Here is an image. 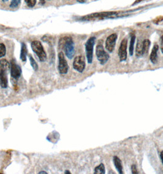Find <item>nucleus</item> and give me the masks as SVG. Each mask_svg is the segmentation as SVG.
<instances>
[{
  "label": "nucleus",
  "mask_w": 163,
  "mask_h": 174,
  "mask_svg": "<svg viewBox=\"0 0 163 174\" xmlns=\"http://www.w3.org/2000/svg\"><path fill=\"white\" fill-rule=\"evenodd\" d=\"M135 55L138 57H140L141 56H143L142 53V42L141 41H138L136 50H135Z\"/></svg>",
  "instance_id": "nucleus-16"
},
{
  "label": "nucleus",
  "mask_w": 163,
  "mask_h": 174,
  "mask_svg": "<svg viewBox=\"0 0 163 174\" xmlns=\"http://www.w3.org/2000/svg\"><path fill=\"white\" fill-rule=\"evenodd\" d=\"M40 3L41 4H44L45 3V1L44 0H40Z\"/></svg>",
  "instance_id": "nucleus-28"
},
{
  "label": "nucleus",
  "mask_w": 163,
  "mask_h": 174,
  "mask_svg": "<svg viewBox=\"0 0 163 174\" xmlns=\"http://www.w3.org/2000/svg\"><path fill=\"white\" fill-rule=\"evenodd\" d=\"M161 50L163 53V36L161 38Z\"/></svg>",
  "instance_id": "nucleus-24"
},
{
  "label": "nucleus",
  "mask_w": 163,
  "mask_h": 174,
  "mask_svg": "<svg viewBox=\"0 0 163 174\" xmlns=\"http://www.w3.org/2000/svg\"><path fill=\"white\" fill-rule=\"evenodd\" d=\"M135 36L134 34H132L131 37V41H130V45H129V54L130 55H132L134 53V42H135Z\"/></svg>",
  "instance_id": "nucleus-18"
},
{
  "label": "nucleus",
  "mask_w": 163,
  "mask_h": 174,
  "mask_svg": "<svg viewBox=\"0 0 163 174\" xmlns=\"http://www.w3.org/2000/svg\"><path fill=\"white\" fill-rule=\"evenodd\" d=\"M74 69L80 73H82L85 68V61L82 56H78L75 58L73 62Z\"/></svg>",
  "instance_id": "nucleus-7"
},
{
  "label": "nucleus",
  "mask_w": 163,
  "mask_h": 174,
  "mask_svg": "<svg viewBox=\"0 0 163 174\" xmlns=\"http://www.w3.org/2000/svg\"><path fill=\"white\" fill-rule=\"evenodd\" d=\"M58 70L60 74H66L68 72L69 66L64 58L63 52H60L58 54Z\"/></svg>",
  "instance_id": "nucleus-5"
},
{
  "label": "nucleus",
  "mask_w": 163,
  "mask_h": 174,
  "mask_svg": "<svg viewBox=\"0 0 163 174\" xmlns=\"http://www.w3.org/2000/svg\"><path fill=\"white\" fill-rule=\"evenodd\" d=\"M160 156H161V159L162 163V164H163V151L161 152V153L160 154Z\"/></svg>",
  "instance_id": "nucleus-26"
},
{
  "label": "nucleus",
  "mask_w": 163,
  "mask_h": 174,
  "mask_svg": "<svg viewBox=\"0 0 163 174\" xmlns=\"http://www.w3.org/2000/svg\"><path fill=\"white\" fill-rule=\"evenodd\" d=\"M96 55L98 61L101 64H105L107 61L109 59V56L105 51L103 47L102 41H100L98 42V44L96 48Z\"/></svg>",
  "instance_id": "nucleus-3"
},
{
  "label": "nucleus",
  "mask_w": 163,
  "mask_h": 174,
  "mask_svg": "<svg viewBox=\"0 0 163 174\" xmlns=\"http://www.w3.org/2000/svg\"><path fill=\"white\" fill-rule=\"evenodd\" d=\"M2 1H3V2H6V1H8V0H2Z\"/></svg>",
  "instance_id": "nucleus-30"
},
{
  "label": "nucleus",
  "mask_w": 163,
  "mask_h": 174,
  "mask_svg": "<svg viewBox=\"0 0 163 174\" xmlns=\"http://www.w3.org/2000/svg\"><path fill=\"white\" fill-rule=\"evenodd\" d=\"M10 69L11 78L13 79L16 80V81H17L21 76L22 70L20 69V67L18 64H17L16 61L13 59H12L10 62Z\"/></svg>",
  "instance_id": "nucleus-6"
},
{
  "label": "nucleus",
  "mask_w": 163,
  "mask_h": 174,
  "mask_svg": "<svg viewBox=\"0 0 163 174\" xmlns=\"http://www.w3.org/2000/svg\"><path fill=\"white\" fill-rule=\"evenodd\" d=\"M26 5L30 7H33L36 4V0H25Z\"/></svg>",
  "instance_id": "nucleus-22"
},
{
  "label": "nucleus",
  "mask_w": 163,
  "mask_h": 174,
  "mask_svg": "<svg viewBox=\"0 0 163 174\" xmlns=\"http://www.w3.org/2000/svg\"><path fill=\"white\" fill-rule=\"evenodd\" d=\"M21 3V0H11L10 7L12 8L17 7Z\"/></svg>",
  "instance_id": "nucleus-21"
},
{
  "label": "nucleus",
  "mask_w": 163,
  "mask_h": 174,
  "mask_svg": "<svg viewBox=\"0 0 163 174\" xmlns=\"http://www.w3.org/2000/svg\"><path fill=\"white\" fill-rule=\"evenodd\" d=\"M95 40H96V37H91L88 40L85 44L86 56H87L88 62L89 64H91L93 61V48L95 44Z\"/></svg>",
  "instance_id": "nucleus-4"
},
{
  "label": "nucleus",
  "mask_w": 163,
  "mask_h": 174,
  "mask_svg": "<svg viewBox=\"0 0 163 174\" xmlns=\"http://www.w3.org/2000/svg\"><path fill=\"white\" fill-rule=\"evenodd\" d=\"M68 1H69V0H68Z\"/></svg>",
  "instance_id": "nucleus-31"
},
{
  "label": "nucleus",
  "mask_w": 163,
  "mask_h": 174,
  "mask_svg": "<svg viewBox=\"0 0 163 174\" xmlns=\"http://www.w3.org/2000/svg\"><path fill=\"white\" fill-rule=\"evenodd\" d=\"M6 71L0 70V86L3 88H6L8 86V79Z\"/></svg>",
  "instance_id": "nucleus-10"
},
{
  "label": "nucleus",
  "mask_w": 163,
  "mask_h": 174,
  "mask_svg": "<svg viewBox=\"0 0 163 174\" xmlns=\"http://www.w3.org/2000/svg\"><path fill=\"white\" fill-rule=\"evenodd\" d=\"M39 174H42V173H43H43H44V174H47V173L46 172H45V171H41V172H39Z\"/></svg>",
  "instance_id": "nucleus-27"
},
{
  "label": "nucleus",
  "mask_w": 163,
  "mask_h": 174,
  "mask_svg": "<svg viewBox=\"0 0 163 174\" xmlns=\"http://www.w3.org/2000/svg\"><path fill=\"white\" fill-rule=\"evenodd\" d=\"M131 170H132V173H134V174H136V173H138V170H137L136 166H135V165H132V167H131Z\"/></svg>",
  "instance_id": "nucleus-23"
},
{
  "label": "nucleus",
  "mask_w": 163,
  "mask_h": 174,
  "mask_svg": "<svg viewBox=\"0 0 163 174\" xmlns=\"http://www.w3.org/2000/svg\"><path fill=\"white\" fill-rule=\"evenodd\" d=\"M117 37L118 36L117 34H112L107 38L105 41V48L108 52L112 53L114 51L116 44Z\"/></svg>",
  "instance_id": "nucleus-9"
},
{
  "label": "nucleus",
  "mask_w": 163,
  "mask_h": 174,
  "mask_svg": "<svg viewBox=\"0 0 163 174\" xmlns=\"http://www.w3.org/2000/svg\"><path fill=\"white\" fill-rule=\"evenodd\" d=\"M114 164L115 166V168L118 170V173L120 174H123V166H122L121 161L120 159L116 156H115L114 157Z\"/></svg>",
  "instance_id": "nucleus-12"
},
{
  "label": "nucleus",
  "mask_w": 163,
  "mask_h": 174,
  "mask_svg": "<svg viewBox=\"0 0 163 174\" xmlns=\"http://www.w3.org/2000/svg\"><path fill=\"white\" fill-rule=\"evenodd\" d=\"M29 59H30V64H31V67H33V70L36 71L38 69V65L37 64V62H36V61L33 59V58L32 57L31 55H29Z\"/></svg>",
  "instance_id": "nucleus-19"
},
{
  "label": "nucleus",
  "mask_w": 163,
  "mask_h": 174,
  "mask_svg": "<svg viewBox=\"0 0 163 174\" xmlns=\"http://www.w3.org/2000/svg\"><path fill=\"white\" fill-rule=\"evenodd\" d=\"M31 48L36 53L39 60L41 62H44L47 59V55L44 50V47L39 41H34L31 43Z\"/></svg>",
  "instance_id": "nucleus-2"
},
{
  "label": "nucleus",
  "mask_w": 163,
  "mask_h": 174,
  "mask_svg": "<svg viewBox=\"0 0 163 174\" xmlns=\"http://www.w3.org/2000/svg\"><path fill=\"white\" fill-rule=\"evenodd\" d=\"M10 69V64L5 59H2L0 61V70L7 72Z\"/></svg>",
  "instance_id": "nucleus-13"
},
{
  "label": "nucleus",
  "mask_w": 163,
  "mask_h": 174,
  "mask_svg": "<svg viewBox=\"0 0 163 174\" xmlns=\"http://www.w3.org/2000/svg\"><path fill=\"white\" fill-rule=\"evenodd\" d=\"M77 1L80 3H84L86 2L87 0H77Z\"/></svg>",
  "instance_id": "nucleus-25"
},
{
  "label": "nucleus",
  "mask_w": 163,
  "mask_h": 174,
  "mask_svg": "<svg viewBox=\"0 0 163 174\" xmlns=\"http://www.w3.org/2000/svg\"><path fill=\"white\" fill-rule=\"evenodd\" d=\"M26 56H27V48L25 44L22 43L21 47L20 59L23 62H25L26 61Z\"/></svg>",
  "instance_id": "nucleus-15"
},
{
  "label": "nucleus",
  "mask_w": 163,
  "mask_h": 174,
  "mask_svg": "<svg viewBox=\"0 0 163 174\" xmlns=\"http://www.w3.org/2000/svg\"><path fill=\"white\" fill-rule=\"evenodd\" d=\"M6 46L4 44H0V58L4 57L6 55Z\"/></svg>",
  "instance_id": "nucleus-20"
},
{
  "label": "nucleus",
  "mask_w": 163,
  "mask_h": 174,
  "mask_svg": "<svg viewBox=\"0 0 163 174\" xmlns=\"http://www.w3.org/2000/svg\"><path fill=\"white\" fill-rule=\"evenodd\" d=\"M150 41H149L148 39H145L142 42V53L143 55H147L148 50L149 48L150 47Z\"/></svg>",
  "instance_id": "nucleus-14"
},
{
  "label": "nucleus",
  "mask_w": 163,
  "mask_h": 174,
  "mask_svg": "<svg viewBox=\"0 0 163 174\" xmlns=\"http://www.w3.org/2000/svg\"><path fill=\"white\" fill-rule=\"evenodd\" d=\"M60 47H62L65 52V55L69 59H72L74 55V44L70 37H64L60 41Z\"/></svg>",
  "instance_id": "nucleus-1"
},
{
  "label": "nucleus",
  "mask_w": 163,
  "mask_h": 174,
  "mask_svg": "<svg viewBox=\"0 0 163 174\" xmlns=\"http://www.w3.org/2000/svg\"><path fill=\"white\" fill-rule=\"evenodd\" d=\"M159 49V47L158 45L155 44L153 48V50L152 51V53L150 54V61L153 64H156L158 61V51Z\"/></svg>",
  "instance_id": "nucleus-11"
},
{
  "label": "nucleus",
  "mask_w": 163,
  "mask_h": 174,
  "mask_svg": "<svg viewBox=\"0 0 163 174\" xmlns=\"http://www.w3.org/2000/svg\"><path fill=\"white\" fill-rule=\"evenodd\" d=\"M105 167L103 164H100L94 169V173L95 174H104L105 173Z\"/></svg>",
  "instance_id": "nucleus-17"
},
{
  "label": "nucleus",
  "mask_w": 163,
  "mask_h": 174,
  "mask_svg": "<svg viewBox=\"0 0 163 174\" xmlns=\"http://www.w3.org/2000/svg\"><path fill=\"white\" fill-rule=\"evenodd\" d=\"M64 173H71V172L69 171V170H66L65 172H64Z\"/></svg>",
  "instance_id": "nucleus-29"
},
{
  "label": "nucleus",
  "mask_w": 163,
  "mask_h": 174,
  "mask_svg": "<svg viewBox=\"0 0 163 174\" xmlns=\"http://www.w3.org/2000/svg\"><path fill=\"white\" fill-rule=\"evenodd\" d=\"M127 45L128 41L126 39H125L121 41L118 50V56L120 61H125L127 58Z\"/></svg>",
  "instance_id": "nucleus-8"
}]
</instances>
